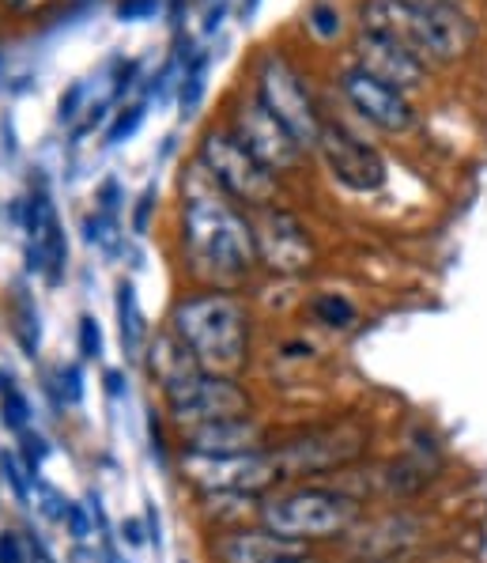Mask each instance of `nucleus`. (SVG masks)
<instances>
[{
	"label": "nucleus",
	"instance_id": "obj_43",
	"mask_svg": "<svg viewBox=\"0 0 487 563\" xmlns=\"http://www.w3.org/2000/svg\"><path fill=\"white\" fill-rule=\"evenodd\" d=\"M102 383H107V394L110 397H125L129 394V383H125V375H121L118 367H110L107 375H102Z\"/></svg>",
	"mask_w": 487,
	"mask_h": 563
},
{
	"label": "nucleus",
	"instance_id": "obj_33",
	"mask_svg": "<svg viewBox=\"0 0 487 563\" xmlns=\"http://www.w3.org/2000/svg\"><path fill=\"white\" fill-rule=\"evenodd\" d=\"M60 526H65V533L73 537V544H87L95 537V510L84 507V504H76V499H68Z\"/></svg>",
	"mask_w": 487,
	"mask_h": 563
},
{
	"label": "nucleus",
	"instance_id": "obj_21",
	"mask_svg": "<svg viewBox=\"0 0 487 563\" xmlns=\"http://www.w3.org/2000/svg\"><path fill=\"white\" fill-rule=\"evenodd\" d=\"M261 499L257 496H189V515H193V526L204 533H220L231 530V526L242 522H257Z\"/></svg>",
	"mask_w": 487,
	"mask_h": 563
},
{
	"label": "nucleus",
	"instance_id": "obj_8",
	"mask_svg": "<svg viewBox=\"0 0 487 563\" xmlns=\"http://www.w3.org/2000/svg\"><path fill=\"white\" fill-rule=\"evenodd\" d=\"M174 473L189 496H223L228 492V496L265 499L284 484L273 446L254 450V454H181L178 450Z\"/></svg>",
	"mask_w": 487,
	"mask_h": 563
},
{
	"label": "nucleus",
	"instance_id": "obj_47",
	"mask_svg": "<svg viewBox=\"0 0 487 563\" xmlns=\"http://www.w3.org/2000/svg\"><path fill=\"white\" fill-rule=\"evenodd\" d=\"M333 563H336V560H333Z\"/></svg>",
	"mask_w": 487,
	"mask_h": 563
},
{
	"label": "nucleus",
	"instance_id": "obj_40",
	"mask_svg": "<svg viewBox=\"0 0 487 563\" xmlns=\"http://www.w3.org/2000/svg\"><path fill=\"white\" fill-rule=\"evenodd\" d=\"M159 8V0H121L118 15L121 20H141V15H152Z\"/></svg>",
	"mask_w": 487,
	"mask_h": 563
},
{
	"label": "nucleus",
	"instance_id": "obj_10",
	"mask_svg": "<svg viewBox=\"0 0 487 563\" xmlns=\"http://www.w3.org/2000/svg\"><path fill=\"white\" fill-rule=\"evenodd\" d=\"M250 223H254V246H257V265L265 276H276V280H302V276L314 273L318 265V242L314 231L307 228L295 208L268 205L250 212Z\"/></svg>",
	"mask_w": 487,
	"mask_h": 563
},
{
	"label": "nucleus",
	"instance_id": "obj_20",
	"mask_svg": "<svg viewBox=\"0 0 487 563\" xmlns=\"http://www.w3.org/2000/svg\"><path fill=\"white\" fill-rule=\"evenodd\" d=\"M355 23L363 34H378V38H394L420 54V23L423 8L405 4V0H359L355 8Z\"/></svg>",
	"mask_w": 487,
	"mask_h": 563
},
{
	"label": "nucleus",
	"instance_id": "obj_45",
	"mask_svg": "<svg viewBox=\"0 0 487 563\" xmlns=\"http://www.w3.org/2000/svg\"><path fill=\"white\" fill-rule=\"evenodd\" d=\"M405 4H416V8H428V4H439V0H405Z\"/></svg>",
	"mask_w": 487,
	"mask_h": 563
},
{
	"label": "nucleus",
	"instance_id": "obj_24",
	"mask_svg": "<svg viewBox=\"0 0 487 563\" xmlns=\"http://www.w3.org/2000/svg\"><path fill=\"white\" fill-rule=\"evenodd\" d=\"M114 314H118L121 352H125L129 360H141L147 336H152V325L144 322V310H141V299H136V284L133 280H118Z\"/></svg>",
	"mask_w": 487,
	"mask_h": 563
},
{
	"label": "nucleus",
	"instance_id": "obj_18",
	"mask_svg": "<svg viewBox=\"0 0 487 563\" xmlns=\"http://www.w3.org/2000/svg\"><path fill=\"white\" fill-rule=\"evenodd\" d=\"M352 49H355V65L367 68V73L378 76V80H386L389 88L412 95L428 84V60L420 54H412L408 46H401V42L359 31L352 42Z\"/></svg>",
	"mask_w": 487,
	"mask_h": 563
},
{
	"label": "nucleus",
	"instance_id": "obj_5",
	"mask_svg": "<svg viewBox=\"0 0 487 563\" xmlns=\"http://www.w3.org/2000/svg\"><path fill=\"white\" fill-rule=\"evenodd\" d=\"M434 537L428 507H367L355 530L333 549L336 563H412Z\"/></svg>",
	"mask_w": 487,
	"mask_h": 563
},
{
	"label": "nucleus",
	"instance_id": "obj_2",
	"mask_svg": "<svg viewBox=\"0 0 487 563\" xmlns=\"http://www.w3.org/2000/svg\"><path fill=\"white\" fill-rule=\"evenodd\" d=\"M163 322L193 352L201 371L234 378H250L257 371V314L242 291L186 288L170 299Z\"/></svg>",
	"mask_w": 487,
	"mask_h": 563
},
{
	"label": "nucleus",
	"instance_id": "obj_29",
	"mask_svg": "<svg viewBox=\"0 0 487 563\" xmlns=\"http://www.w3.org/2000/svg\"><path fill=\"white\" fill-rule=\"evenodd\" d=\"M0 481H4L8 488H12L15 504H20V507L31 504L34 476L27 473V465L20 462V454H15V450H4V454H0Z\"/></svg>",
	"mask_w": 487,
	"mask_h": 563
},
{
	"label": "nucleus",
	"instance_id": "obj_41",
	"mask_svg": "<svg viewBox=\"0 0 487 563\" xmlns=\"http://www.w3.org/2000/svg\"><path fill=\"white\" fill-rule=\"evenodd\" d=\"M0 4H4L8 12H15V15H42L49 4H54V0H0Z\"/></svg>",
	"mask_w": 487,
	"mask_h": 563
},
{
	"label": "nucleus",
	"instance_id": "obj_12",
	"mask_svg": "<svg viewBox=\"0 0 487 563\" xmlns=\"http://www.w3.org/2000/svg\"><path fill=\"white\" fill-rule=\"evenodd\" d=\"M223 125H228L231 133L239 136V141L246 144L268 170H273V175H280V178L299 175L302 163H307V148H302V144L295 141V136L287 133L265 107H261L257 95H239V99L231 102Z\"/></svg>",
	"mask_w": 487,
	"mask_h": 563
},
{
	"label": "nucleus",
	"instance_id": "obj_31",
	"mask_svg": "<svg viewBox=\"0 0 487 563\" xmlns=\"http://www.w3.org/2000/svg\"><path fill=\"white\" fill-rule=\"evenodd\" d=\"M20 439V446H15V454H20V462L27 465V473L38 481L42 476V462L49 457V443H46V435L42 431H34V428H27L23 435H15Z\"/></svg>",
	"mask_w": 487,
	"mask_h": 563
},
{
	"label": "nucleus",
	"instance_id": "obj_27",
	"mask_svg": "<svg viewBox=\"0 0 487 563\" xmlns=\"http://www.w3.org/2000/svg\"><path fill=\"white\" fill-rule=\"evenodd\" d=\"M265 356L273 363H280V367L307 371V367H314V363H321V349L310 341V336H284L273 352H261V360H265Z\"/></svg>",
	"mask_w": 487,
	"mask_h": 563
},
{
	"label": "nucleus",
	"instance_id": "obj_19",
	"mask_svg": "<svg viewBox=\"0 0 487 563\" xmlns=\"http://www.w3.org/2000/svg\"><path fill=\"white\" fill-rule=\"evenodd\" d=\"M141 363H144V375H147V383H152L155 394H167L170 386L186 383L189 375L201 371V363L193 360V352L174 336V329L167 322L152 329Z\"/></svg>",
	"mask_w": 487,
	"mask_h": 563
},
{
	"label": "nucleus",
	"instance_id": "obj_9",
	"mask_svg": "<svg viewBox=\"0 0 487 563\" xmlns=\"http://www.w3.org/2000/svg\"><path fill=\"white\" fill-rule=\"evenodd\" d=\"M254 95L257 102L268 110L295 141L307 152L318 148L321 125H325V114L318 110L314 95L302 84L299 68L291 65L284 54H261L254 65Z\"/></svg>",
	"mask_w": 487,
	"mask_h": 563
},
{
	"label": "nucleus",
	"instance_id": "obj_44",
	"mask_svg": "<svg viewBox=\"0 0 487 563\" xmlns=\"http://www.w3.org/2000/svg\"><path fill=\"white\" fill-rule=\"evenodd\" d=\"M147 541H152L155 549L163 544V526H159V510L155 507H147Z\"/></svg>",
	"mask_w": 487,
	"mask_h": 563
},
{
	"label": "nucleus",
	"instance_id": "obj_16",
	"mask_svg": "<svg viewBox=\"0 0 487 563\" xmlns=\"http://www.w3.org/2000/svg\"><path fill=\"white\" fill-rule=\"evenodd\" d=\"M276 423L280 420H273L268 412L201 423V428L178 431V450L181 454H254V450L273 446Z\"/></svg>",
	"mask_w": 487,
	"mask_h": 563
},
{
	"label": "nucleus",
	"instance_id": "obj_39",
	"mask_svg": "<svg viewBox=\"0 0 487 563\" xmlns=\"http://www.w3.org/2000/svg\"><path fill=\"white\" fill-rule=\"evenodd\" d=\"M118 537H121V544H129V549H141V544H147V530H144V522L141 518H125V522L118 526Z\"/></svg>",
	"mask_w": 487,
	"mask_h": 563
},
{
	"label": "nucleus",
	"instance_id": "obj_32",
	"mask_svg": "<svg viewBox=\"0 0 487 563\" xmlns=\"http://www.w3.org/2000/svg\"><path fill=\"white\" fill-rule=\"evenodd\" d=\"M76 349H80L84 363L102 360L107 341H102V325H99V318H95V314H80V322H76Z\"/></svg>",
	"mask_w": 487,
	"mask_h": 563
},
{
	"label": "nucleus",
	"instance_id": "obj_25",
	"mask_svg": "<svg viewBox=\"0 0 487 563\" xmlns=\"http://www.w3.org/2000/svg\"><path fill=\"white\" fill-rule=\"evenodd\" d=\"M31 420H34V412H31L27 394H23V389L15 386V378L4 371V375H0V423H4L12 435H23V431L31 428Z\"/></svg>",
	"mask_w": 487,
	"mask_h": 563
},
{
	"label": "nucleus",
	"instance_id": "obj_42",
	"mask_svg": "<svg viewBox=\"0 0 487 563\" xmlns=\"http://www.w3.org/2000/svg\"><path fill=\"white\" fill-rule=\"evenodd\" d=\"M80 99H84V84H73L65 99H60V121H76V114H80V110H76Z\"/></svg>",
	"mask_w": 487,
	"mask_h": 563
},
{
	"label": "nucleus",
	"instance_id": "obj_30",
	"mask_svg": "<svg viewBox=\"0 0 487 563\" xmlns=\"http://www.w3.org/2000/svg\"><path fill=\"white\" fill-rule=\"evenodd\" d=\"M170 423H167V416H163L159 405H152L147 409V439H152V454L159 457L163 465H170L174 470V457H178V443H170Z\"/></svg>",
	"mask_w": 487,
	"mask_h": 563
},
{
	"label": "nucleus",
	"instance_id": "obj_38",
	"mask_svg": "<svg viewBox=\"0 0 487 563\" xmlns=\"http://www.w3.org/2000/svg\"><path fill=\"white\" fill-rule=\"evenodd\" d=\"M121 201H125V197H121V181L118 178H107L99 186V194H95V212H102V216H121Z\"/></svg>",
	"mask_w": 487,
	"mask_h": 563
},
{
	"label": "nucleus",
	"instance_id": "obj_36",
	"mask_svg": "<svg viewBox=\"0 0 487 563\" xmlns=\"http://www.w3.org/2000/svg\"><path fill=\"white\" fill-rule=\"evenodd\" d=\"M0 563H31V541L23 530H0Z\"/></svg>",
	"mask_w": 487,
	"mask_h": 563
},
{
	"label": "nucleus",
	"instance_id": "obj_11",
	"mask_svg": "<svg viewBox=\"0 0 487 563\" xmlns=\"http://www.w3.org/2000/svg\"><path fill=\"white\" fill-rule=\"evenodd\" d=\"M314 152H318L321 167L329 170V178H333L336 186H344L347 194L374 197L386 189V181H389L386 155L374 148L370 141H363L355 129H347L344 121L325 118Z\"/></svg>",
	"mask_w": 487,
	"mask_h": 563
},
{
	"label": "nucleus",
	"instance_id": "obj_17",
	"mask_svg": "<svg viewBox=\"0 0 487 563\" xmlns=\"http://www.w3.org/2000/svg\"><path fill=\"white\" fill-rule=\"evenodd\" d=\"M476 46V20L457 0H439L423 8L420 23V57L428 65H450Z\"/></svg>",
	"mask_w": 487,
	"mask_h": 563
},
{
	"label": "nucleus",
	"instance_id": "obj_7",
	"mask_svg": "<svg viewBox=\"0 0 487 563\" xmlns=\"http://www.w3.org/2000/svg\"><path fill=\"white\" fill-rule=\"evenodd\" d=\"M159 409L174 428V435H178V431L201 428V423L265 412V397H261V389L250 383V378L197 371V375H189L186 383H178V386H170L167 394H159Z\"/></svg>",
	"mask_w": 487,
	"mask_h": 563
},
{
	"label": "nucleus",
	"instance_id": "obj_23",
	"mask_svg": "<svg viewBox=\"0 0 487 563\" xmlns=\"http://www.w3.org/2000/svg\"><path fill=\"white\" fill-rule=\"evenodd\" d=\"M8 329H12V341L20 344V352L27 360H38L42 352V318H38V302L27 291V284H12L4 302Z\"/></svg>",
	"mask_w": 487,
	"mask_h": 563
},
{
	"label": "nucleus",
	"instance_id": "obj_46",
	"mask_svg": "<svg viewBox=\"0 0 487 563\" xmlns=\"http://www.w3.org/2000/svg\"><path fill=\"white\" fill-rule=\"evenodd\" d=\"M181 563H189V560H181Z\"/></svg>",
	"mask_w": 487,
	"mask_h": 563
},
{
	"label": "nucleus",
	"instance_id": "obj_1",
	"mask_svg": "<svg viewBox=\"0 0 487 563\" xmlns=\"http://www.w3.org/2000/svg\"><path fill=\"white\" fill-rule=\"evenodd\" d=\"M178 262L189 288L246 291L261 273L254 223L189 159L178 175Z\"/></svg>",
	"mask_w": 487,
	"mask_h": 563
},
{
	"label": "nucleus",
	"instance_id": "obj_3",
	"mask_svg": "<svg viewBox=\"0 0 487 563\" xmlns=\"http://www.w3.org/2000/svg\"><path fill=\"white\" fill-rule=\"evenodd\" d=\"M374 423L367 412H325L276 423L273 457L284 484L336 481L374 457Z\"/></svg>",
	"mask_w": 487,
	"mask_h": 563
},
{
	"label": "nucleus",
	"instance_id": "obj_34",
	"mask_svg": "<svg viewBox=\"0 0 487 563\" xmlns=\"http://www.w3.org/2000/svg\"><path fill=\"white\" fill-rule=\"evenodd\" d=\"M307 27L318 34L321 42H329V38H336L341 34V12H336L329 0H318V4H310V12H307Z\"/></svg>",
	"mask_w": 487,
	"mask_h": 563
},
{
	"label": "nucleus",
	"instance_id": "obj_15",
	"mask_svg": "<svg viewBox=\"0 0 487 563\" xmlns=\"http://www.w3.org/2000/svg\"><path fill=\"white\" fill-rule=\"evenodd\" d=\"M204 563H284L295 556H307L318 549H302V544L287 541V537L273 533L261 522H242L220 533L201 537Z\"/></svg>",
	"mask_w": 487,
	"mask_h": 563
},
{
	"label": "nucleus",
	"instance_id": "obj_37",
	"mask_svg": "<svg viewBox=\"0 0 487 563\" xmlns=\"http://www.w3.org/2000/svg\"><path fill=\"white\" fill-rule=\"evenodd\" d=\"M159 208V186H144V194L136 197V208H133V231L136 235H147V228H152V212Z\"/></svg>",
	"mask_w": 487,
	"mask_h": 563
},
{
	"label": "nucleus",
	"instance_id": "obj_6",
	"mask_svg": "<svg viewBox=\"0 0 487 563\" xmlns=\"http://www.w3.org/2000/svg\"><path fill=\"white\" fill-rule=\"evenodd\" d=\"M193 159L204 167V175L223 189L239 208L257 212V208L284 201V178L273 175L228 125H208L197 141Z\"/></svg>",
	"mask_w": 487,
	"mask_h": 563
},
{
	"label": "nucleus",
	"instance_id": "obj_4",
	"mask_svg": "<svg viewBox=\"0 0 487 563\" xmlns=\"http://www.w3.org/2000/svg\"><path fill=\"white\" fill-rule=\"evenodd\" d=\"M363 515L367 507L336 481H295L261 499L257 522L302 549L333 552Z\"/></svg>",
	"mask_w": 487,
	"mask_h": 563
},
{
	"label": "nucleus",
	"instance_id": "obj_28",
	"mask_svg": "<svg viewBox=\"0 0 487 563\" xmlns=\"http://www.w3.org/2000/svg\"><path fill=\"white\" fill-rule=\"evenodd\" d=\"M204 88H208V54L186 57V65H181V91H178L181 114H186V118L201 107Z\"/></svg>",
	"mask_w": 487,
	"mask_h": 563
},
{
	"label": "nucleus",
	"instance_id": "obj_22",
	"mask_svg": "<svg viewBox=\"0 0 487 563\" xmlns=\"http://www.w3.org/2000/svg\"><path fill=\"white\" fill-rule=\"evenodd\" d=\"M302 314L310 318L314 329H325V333H355L363 325V310L359 302L344 291H314V296L302 299Z\"/></svg>",
	"mask_w": 487,
	"mask_h": 563
},
{
	"label": "nucleus",
	"instance_id": "obj_26",
	"mask_svg": "<svg viewBox=\"0 0 487 563\" xmlns=\"http://www.w3.org/2000/svg\"><path fill=\"white\" fill-rule=\"evenodd\" d=\"M46 389H49V397H54V405L60 412L76 409V405L84 401V394H87L84 367H80V363H57V371L46 378Z\"/></svg>",
	"mask_w": 487,
	"mask_h": 563
},
{
	"label": "nucleus",
	"instance_id": "obj_35",
	"mask_svg": "<svg viewBox=\"0 0 487 563\" xmlns=\"http://www.w3.org/2000/svg\"><path fill=\"white\" fill-rule=\"evenodd\" d=\"M141 121H144V102H133V107L118 110V118L110 121V129H107V148H118V144H125L129 136L141 129Z\"/></svg>",
	"mask_w": 487,
	"mask_h": 563
},
{
	"label": "nucleus",
	"instance_id": "obj_13",
	"mask_svg": "<svg viewBox=\"0 0 487 563\" xmlns=\"http://www.w3.org/2000/svg\"><path fill=\"white\" fill-rule=\"evenodd\" d=\"M336 88H341L347 107L359 114V121H367V125L378 129V133L401 136V133H408V129L416 125L412 99H408L405 91L389 88V84L378 80V76H370L367 68H359L355 60L341 68V76H336Z\"/></svg>",
	"mask_w": 487,
	"mask_h": 563
},
{
	"label": "nucleus",
	"instance_id": "obj_14",
	"mask_svg": "<svg viewBox=\"0 0 487 563\" xmlns=\"http://www.w3.org/2000/svg\"><path fill=\"white\" fill-rule=\"evenodd\" d=\"M23 223V235H27V273H38L49 288H57L68 273V239L60 228V216L54 201H49L46 189H34L23 201V212H15Z\"/></svg>",
	"mask_w": 487,
	"mask_h": 563
}]
</instances>
